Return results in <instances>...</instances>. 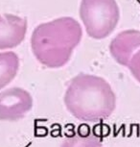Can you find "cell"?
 <instances>
[{"label":"cell","instance_id":"obj_1","mask_svg":"<svg viewBox=\"0 0 140 147\" xmlns=\"http://www.w3.org/2000/svg\"><path fill=\"white\" fill-rule=\"evenodd\" d=\"M82 36L83 31L80 23L68 16L40 24L31 38L33 53L46 67H62L69 62Z\"/></svg>","mask_w":140,"mask_h":147},{"label":"cell","instance_id":"obj_2","mask_svg":"<svg viewBox=\"0 0 140 147\" xmlns=\"http://www.w3.org/2000/svg\"><path fill=\"white\" fill-rule=\"evenodd\" d=\"M64 104L68 112L79 120L98 122L109 117L114 112L116 96L105 79L80 74L68 85Z\"/></svg>","mask_w":140,"mask_h":147},{"label":"cell","instance_id":"obj_3","mask_svg":"<svg viewBox=\"0 0 140 147\" xmlns=\"http://www.w3.org/2000/svg\"><path fill=\"white\" fill-rule=\"evenodd\" d=\"M80 16L87 35L101 40L116 28L120 13L115 0H82Z\"/></svg>","mask_w":140,"mask_h":147},{"label":"cell","instance_id":"obj_4","mask_svg":"<svg viewBox=\"0 0 140 147\" xmlns=\"http://www.w3.org/2000/svg\"><path fill=\"white\" fill-rule=\"evenodd\" d=\"M33 107V98L21 88H11L0 92V120L17 121Z\"/></svg>","mask_w":140,"mask_h":147},{"label":"cell","instance_id":"obj_5","mask_svg":"<svg viewBox=\"0 0 140 147\" xmlns=\"http://www.w3.org/2000/svg\"><path fill=\"white\" fill-rule=\"evenodd\" d=\"M26 32V18L11 13L0 15V50L18 46L25 38Z\"/></svg>","mask_w":140,"mask_h":147},{"label":"cell","instance_id":"obj_6","mask_svg":"<svg viewBox=\"0 0 140 147\" xmlns=\"http://www.w3.org/2000/svg\"><path fill=\"white\" fill-rule=\"evenodd\" d=\"M140 49V31L127 30L118 34L111 40L109 51L118 63L128 66L129 63Z\"/></svg>","mask_w":140,"mask_h":147},{"label":"cell","instance_id":"obj_7","mask_svg":"<svg viewBox=\"0 0 140 147\" xmlns=\"http://www.w3.org/2000/svg\"><path fill=\"white\" fill-rule=\"evenodd\" d=\"M19 68L18 56L13 52L0 53V90L15 78Z\"/></svg>","mask_w":140,"mask_h":147},{"label":"cell","instance_id":"obj_8","mask_svg":"<svg viewBox=\"0 0 140 147\" xmlns=\"http://www.w3.org/2000/svg\"><path fill=\"white\" fill-rule=\"evenodd\" d=\"M62 147H103L100 138L93 133H77L64 140Z\"/></svg>","mask_w":140,"mask_h":147},{"label":"cell","instance_id":"obj_9","mask_svg":"<svg viewBox=\"0 0 140 147\" xmlns=\"http://www.w3.org/2000/svg\"><path fill=\"white\" fill-rule=\"evenodd\" d=\"M127 67H129L134 78L140 83V49L131 57Z\"/></svg>","mask_w":140,"mask_h":147}]
</instances>
